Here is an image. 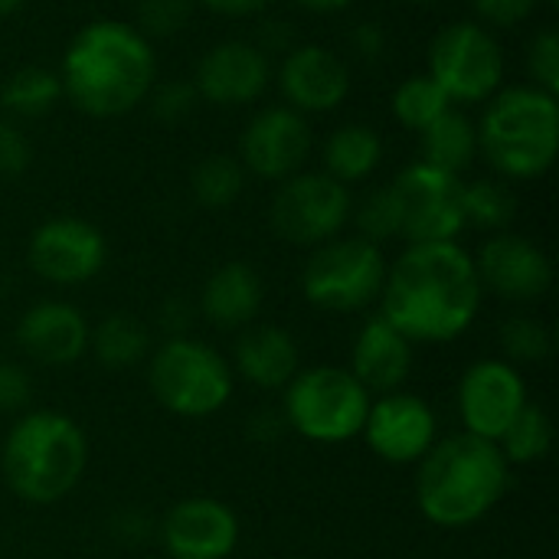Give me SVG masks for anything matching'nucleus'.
Masks as SVG:
<instances>
[{"label":"nucleus","instance_id":"7c9ffc66","mask_svg":"<svg viewBox=\"0 0 559 559\" xmlns=\"http://www.w3.org/2000/svg\"><path fill=\"white\" fill-rule=\"evenodd\" d=\"M452 108V102H449V95L436 85V79L429 75V72H423V75H409V79H403L396 88H393V95H390V111H393V118L403 124V128H409V131H426L442 111H449Z\"/></svg>","mask_w":559,"mask_h":559},{"label":"nucleus","instance_id":"79ce46f5","mask_svg":"<svg viewBox=\"0 0 559 559\" xmlns=\"http://www.w3.org/2000/svg\"><path fill=\"white\" fill-rule=\"evenodd\" d=\"M190 318H193V308L183 298H167L160 305V324H164V331H170V337H183Z\"/></svg>","mask_w":559,"mask_h":559},{"label":"nucleus","instance_id":"c9c22d12","mask_svg":"<svg viewBox=\"0 0 559 559\" xmlns=\"http://www.w3.org/2000/svg\"><path fill=\"white\" fill-rule=\"evenodd\" d=\"M527 72L531 85L557 95L559 92V33L557 29H540L527 43Z\"/></svg>","mask_w":559,"mask_h":559},{"label":"nucleus","instance_id":"c03bdc74","mask_svg":"<svg viewBox=\"0 0 559 559\" xmlns=\"http://www.w3.org/2000/svg\"><path fill=\"white\" fill-rule=\"evenodd\" d=\"M301 10H308V13H341V10H347L354 0H295Z\"/></svg>","mask_w":559,"mask_h":559},{"label":"nucleus","instance_id":"c756f323","mask_svg":"<svg viewBox=\"0 0 559 559\" xmlns=\"http://www.w3.org/2000/svg\"><path fill=\"white\" fill-rule=\"evenodd\" d=\"M498 449L508 465H534L544 462L554 449V423L544 406L527 403L518 419L508 426V432L498 439Z\"/></svg>","mask_w":559,"mask_h":559},{"label":"nucleus","instance_id":"37998d69","mask_svg":"<svg viewBox=\"0 0 559 559\" xmlns=\"http://www.w3.org/2000/svg\"><path fill=\"white\" fill-rule=\"evenodd\" d=\"M197 3H203L206 10L219 16H255V13H265L275 0H197Z\"/></svg>","mask_w":559,"mask_h":559},{"label":"nucleus","instance_id":"f704fd0d","mask_svg":"<svg viewBox=\"0 0 559 559\" xmlns=\"http://www.w3.org/2000/svg\"><path fill=\"white\" fill-rule=\"evenodd\" d=\"M144 102L151 105V115H154L160 124H180V121H187V118L197 111L200 95H197L193 82H187V79H170V82H164V85H151V92H147Z\"/></svg>","mask_w":559,"mask_h":559},{"label":"nucleus","instance_id":"9d476101","mask_svg":"<svg viewBox=\"0 0 559 559\" xmlns=\"http://www.w3.org/2000/svg\"><path fill=\"white\" fill-rule=\"evenodd\" d=\"M350 187L328 177L324 170H298L295 177L278 183L269 206V223L278 239L314 249L337 239L350 223Z\"/></svg>","mask_w":559,"mask_h":559},{"label":"nucleus","instance_id":"39448f33","mask_svg":"<svg viewBox=\"0 0 559 559\" xmlns=\"http://www.w3.org/2000/svg\"><path fill=\"white\" fill-rule=\"evenodd\" d=\"M478 128V154L508 180L544 177L559 151L557 95L537 85H511L485 102Z\"/></svg>","mask_w":559,"mask_h":559},{"label":"nucleus","instance_id":"20e7f679","mask_svg":"<svg viewBox=\"0 0 559 559\" xmlns=\"http://www.w3.org/2000/svg\"><path fill=\"white\" fill-rule=\"evenodd\" d=\"M0 468L7 488L20 501L49 508L82 481L88 468V439L66 413L33 409L7 432Z\"/></svg>","mask_w":559,"mask_h":559},{"label":"nucleus","instance_id":"a18cd8bd","mask_svg":"<svg viewBox=\"0 0 559 559\" xmlns=\"http://www.w3.org/2000/svg\"><path fill=\"white\" fill-rule=\"evenodd\" d=\"M26 0H0V20H7V16H13L20 7H23Z\"/></svg>","mask_w":559,"mask_h":559},{"label":"nucleus","instance_id":"ea45409f","mask_svg":"<svg viewBox=\"0 0 559 559\" xmlns=\"http://www.w3.org/2000/svg\"><path fill=\"white\" fill-rule=\"evenodd\" d=\"M350 46H354V52H357L364 62H380V59H386L390 36H386L383 23H377V20H360V23L350 29Z\"/></svg>","mask_w":559,"mask_h":559},{"label":"nucleus","instance_id":"49530a36","mask_svg":"<svg viewBox=\"0 0 559 559\" xmlns=\"http://www.w3.org/2000/svg\"><path fill=\"white\" fill-rule=\"evenodd\" d=\"M406 3H413V7H429V3H439V0H406Z\"/></svg>","mask_w":559,"mask_h":559},{"label":"nucleus","instance_id":"0eeeda50","mask_svg":"<svg viewBox=\"0 0 559 559\" xmlns=\"http://www.w3.org/2000/svg\"><path fill=\"white\" fill-rule=\"evenodd\" d=\"M373 396L344 367L298 370L285 386L282 419L301 439L318 445H341L364 432Z\"/></svg>","mask_w":559,"mask_h":559},{"label":"nucleus","instance_id":"a878e982","mask_svg":"<svg viewBox=\"0 0 559 559\" xmlns=\"http://www.w3.org/2000/svg\"><path fill=\"white\" fill-rule=\"evenodd\" d=\"M62 102V82L56 69L20 66L0 85V108L10 118H43Z\"/></svg>","mask_w":559,"mask_h":559},{"label":"nucleus","instance_id":"dca6fc26","mask_svg":"<svg viewBox=\"0 0 559 559\" xmlns=\"http://www.w3.org/2000/svg\"><path fill=\"white\" fill-rule=\"evenodd\" d=\"M360 436L377 459L390 465H416L436 445L439 423L423 396L396 390L370 403Z\"/></svg>","mask_w":559,"mask_h":559},{"label":"nucleus","instance_id":"6e6552de","mask_svg":"<svg viewBox=\"0 0 559 559\" xmlns=\"http://www.w3.org/2000/svg\"><path fill=\"white\" fill-rule=\"evenodd\" d=\"M386 259L380 246L360 236H337L314 246L301 272L305 298L331 314H354L380 301Z\"/></svg>","mask_w":559,"mask_h":559},{"label":"nucleus","instance_id":"a211bd4d","mask_svg":"<svg viewBox=\"0 0 559 559\" xmlns=\"http://www.w3.org/2000/svg\"><path fill=\"white\" fill-rule=\"evenodd\" d=\"M481 288L495 292L504 301H540L554 285L550 255L527 236L518 233H495L478 259H475Z\"/></svg>","mask_w":559,"mask_h":559},{"label":"nucleus","instance_id":"72a5a7b5","mask_svg":"<svg viewBox=\"0 0 559 559\" xmlns=\"http://www.w3.org/2000/svg\"><path fill=\"white\" fill-rule=\"evenodd\" d=\"M197 0H138L134 3V29L151 36H177L187 29Z\"/></svg>","mask_w":559,"mask_h":559},{"label":"nucleus","instance_id":"f257e3e1","mask_svg":"<svg viewBox=\"0 0 559 559\" xmlns=\"http://www.w3.org/2000/svg\"><path fill=\"white\" fill-rule=\"evenodd\" d=\"M475 255L459 242H416L393 265L380 292V314L413 344H449L481 311Z\"/></svg>","mask_w":559,"mask_h":559},{"label":"nucleus","instance_id":"58836bf2","mask_svg":"<svg viewBox=\"0 0 559 559\" xmlns=\"http://www.w3.org/2000/svg\"><path fill=\"white\" fill-rule=\"evenodd\" d=\"M29 400H33L29 373L13 360H0V413H23Z\"/></svg>","mask_w":559,"mask_h":559},{"label":"nucleus","instance_id":"e433bc0d","mask_svg":"<svg viewBox=\"0 0 559 559\" xmlns=\"http://www.w3.org/2000/svg\"><path fill=\"white\" fill-rule=\"evenodd\" d=\"M33 164V147H29V138L10 121V118H0V177H20L26 174Z\"/></svg>","mask_w":559,"mask_h":559},{"label":"nucleus","instance_id":"423d86ee","mask_svg":"<svg viewBox=\"0 0 559 559\" xmlns=\"http://www.w3.org/2000/svg\"><path fill=\"white\" fill-rule=\"evenodd\" d=\"M154 400L180 419H206L233 396V367L226 357L197 337H167L147 364Z\"/></svg>","mask_w":559,"mask_h":559},{"label":"nucleus","instance_id":"f8f14e48","mask_svg":"<svg viewBox=\"0 0 559 559\" xmlns=\"http://www.w3.org/2000/svg\"><path fill=\"white\" fill-rule=\"evenodd\" d=\"M108 259L105 236L98 226L79 216H52L43 226L33 229L29 246H26V262L29 269L62 288H75L92 282Z\"/></svg>","mask_w":559,"mask_h":559},{"label":"nucleus","instance_id":"473e14b6","mask_svg":"<svg viewBox=\"0 0 559 559\" xmlns=\"http://www.w3.org/2000/svg\"><path fill=\"white\" fill-rule=\"evenodd\" d=\"M357 219V229H360V239L380 246V242H390L400 236V210H396V200H393V190L390 183L367 193L364 203L350 213Z\"/></svg>","mask_w":559,"mask_h":559},{"label":"nucleus","instance_id":"b1692460","mask_svg":"<svg viewBox=\"0 0 559 559\" xmlns=\"http://www.w3.org/2000/svg\"><path fill=\"white\" fill-rule=\"evenodd\" d=\"M383 160V138L364 121H350L331 131L324 141V174L344 187L367 180Z\"/></svg>","mask_w":559,"mask_h":559},{"label":"nucleus","instance_id":"412c9836","mask_svg":"<svg viewBox=\"0 0 559 559\" xmlns=\"http://www.w3.org/2000/svg\"><path fill=\"white\" fill-rule=\"evenodd\" d=\"M413 370V341L403 337L383 314H373L350 350V373L373 396H386L403 390Z\"/></svg>","mask_w":559,"mask_h":559},{"label":"nucleus","instance_id":"4be33fe9","mask_svg":"<svg viewBox=\"0 0 559 559\" xmlns=\"http://www.w3.org/2000/svg\"><path fill=\"white\" fill-rule=\"evenodd\" d=\"M233 360H236V373L259 390H285L301 370L298 341L278 324L242 328Z\"/></svg>","mask_w":559,"mask_h":559},{"label":"nucleus","instance_id":"de8ad7c7","mask_svg":"<svg viewBox=\"0 0 559 559\" xmlns=\"http://www.w3.org/2000/svg\"><path fill=\"white\" fill-rule=\"evenodd\" d=\"M547 3H550V7H557V3H559V0H547Z\"/></svg>","mask_w":559,"mask_h":559},{"label":"nucleus","instance_id":"f3484780","mask_svg":"<svg viewBox=\"0 0 559 559\" xmlns=\"http://www.w3.org/2000/svg\"><path fill=\"white\" fill-rule=\"evenodd\" d=\"M278 92L288 108L301 115L337 111L350 95L347 62L318 43H295L278 66Z\"/></svg>","mask_w":559,"mask_h":559},{"label":"nucleus","instance_id":"2f4dec72","mask_svg":"<svg viewBox=\"0 0 559 559\" xmlns=\"http://www.w3.org/2000/svg\"><path fill=\"white\" fill-rule=\"evenodd\" d=\"M501 350L508 364H544L554 350V334L544 321L531 314L508 318L498 331Z\"/></svg>","mask_w":559,"mask_h":559},{"label":"nucleus","instance_id":"cd10ccee","mask_svg":"<svg viewBox=\"0 0 559 559\" xmlns=\"http://www.w3.org/2000/svg\"><path fill=\"white\" fill-rule=\"evenodd\" d=\"M462 210H465V229H481V233H508V226L518 216V197L511 193L508 183L495 177H481L465 183L462 193Z\"/></svg>","mask_w":559,"mask_h":559},{"label":"nucleus","instance_id":"4c0bfd02","mask_svg":"<svg viewBox=\"0 0 559 559\" xmlns=\"http://www.w3.org/2000/svg\"><path fill=\"white\" fill-rule=\"evenodd\" d=\"M472 7L481 16V23L514 29V26H521V23H527L534 16L540 0H472Z\"/></svg>","mask_w":559,"mask_h":559},{"label":"nucleus","instance_id":"393cba45","mask_svg":"<svg viewBox=\"0 0 559 559\" xmlns=\"http://www.w3.org/2000/svg\"><path fill=\"white\" fill-rule=\"evenodd\" d=\"M419 154H423V164L462 177V170H468L478 157L475 121L452 105L426 131H419Z\"/></svg>","mask_w":559,"mask_h":559},{"label":"nucleus","instance_id":"a19ab883","mask_svg":"<svg viewBox=\"0 0 559 559\" xmlns=\"http://www.w3.org/2000/svg\"><path fill=\"white\" fill-rule=\"evenodd\" d=\"M265 56H272V52H288L292 46H295V29H292V23L288 20H262V26H259V36L252 39Z\"/></svg>","mask_w":559,"mask_h":559},{"label":"nucleus","instance_id":"7ed1b4c3","mask_svg":"<svg viewBox=\"0 0 559 559\" xmlns=\"http://www.w3.org/2000/svg\"><path fill=\"white\" fill-rule=\"evenodd\" d=\"M416 465V504L429 524L445 531L478 524L511 488V465L501 449L468 432L436 439Z\"/></svg>","mask_w":559,"mask_h":559},{"label":"nucleus","instance_id":"6ab92c4d","mask_svg":"<svg viewBox=\"0 0 559 559\" xmlns=\"http://www.w3.org/2000/svg\"><path fill=\"white\" fill-rule=\"evenodd\" d=\"M160 544L170 559H229L239 547V518L216 498H187L160 521Z\"/></svg>","mask_w":559,"mask_h":559},{"label":"nucleus","instance_id":"aec40b11","mask_svg":"<svg viewBox=\"0 0 559 559\" xmlns=\"http://www.w3.org/2000/svg\"><path fill=\"white\" fill-rule=\"evenodd\" d=\"M88 321L69 301H36L16 324L20 350L43 367H69L88 350Z\"/></svg>","mask_w":559,"mask_h":559},{"label":"nucleus","instance_id":"4468645a","mask_svg":"<svg viewBox=\"0 0 559 559\" xmlns=\"http://www.w3.org/2000/svg\"><path fill=\"white\" fill-rule=\"evenodd\" d=\"M527 403V383L508 360H478L459 383V416L465 432L495 445Z\"/></svg>","mask_w":559,"mask_h":559},{"label":"nucleus","instance_id":"bb28decb","mask_svg":"<svg viewBox=\"0 0 559 559\" xmlns=\"http://www.w3.org/2000/svg\"><path fill=\"white\" fill-rule=\"evenodd\" d=\"M88 347L105 370H131L151 357V334L131 314H108L88 334Z\"/></svg>","mask_w":559,"mask_h":559},{"label":"nucleus","instance_id":"1a4fd4ad","mask_svg":"<svg viewBox=\"0 0 559 559\" xmlns=\"http://www.w3.org/2000/svg\"><path fill=\"white\" fill-rule=\"evenodd\" d=\"M429 75L452 105H481L504 85V49L478 20H459L436 33Z\"/></svg>","mask_w":559,"mask_h":559},{"label":"nucleus","instance_id":"f03ea898","mask_svg":"<svg viewBox=\"0 0 559 559\" xmlns=\"http://www.w3.org/2000/svg\"><path fill=\"white\" fill-rule=\"evenodd\" d=\"M157 75V56L134 23L92 20L66 46L59 82L69 98L88 118H118L134 111Z\"/></svg>","mask_w":559,"mask_h":559},{"label":"nucleus","instance_id":"9b49d317","mask_svg":"<svg viewBox=\"0 0 559 559\" xmlns=\"http://www.w3.org/2000/svg\"><path fill=\"white\" fill-rule=\"evenodd\" d=\"M390 190L400 210V236L409 246L455 242L465 233V180L459 174L416 160L393 177Z\"/></svg>","mask_w":559,"mask_h":559},{"label":"nucleus","instance_id":"5701e85b","mask_svg":"<svg viewBox=\"0 0 559 559\" xmlns=\"http://www.w3.org/2000/svg\"><path fill=\"white\" fill-rule=\"evenodd\" d=\"M262 308V278L246 262H226L210 272L200 292V314L219 331H242Z\"/></svg>","mask_w":559,"mask_h":559},{"label":"nucleus","instance_id":"ddd939ff","mask_svg":"<svg viewBox=\"0 0 559 559\" xmlns=\"http://www.w3.org/2000/svg\"><path fill=\"white\" fill-rule=\"evenodd\" d=\"M311 124L288 105H269L255 111L239 134V164L262 180H288L311 157Z\"/></svg>","mask_w":559,"mask_h":559},{"label":"nucleus","instance_id":"2eb2a0df","mask_svg":"<svg viewBox=\"0 0 559 559\" xmlns=\"http://www.w3.org/2000/svg\"><path fill=\"white\" fill-rule=\"evenodd\" d=\"M190 82L200 102L219 108H242L269 92L272 59L252 39H223L200 56Z\"/></svg>","mask_w":559,"mask_h":559},{"label":"nucleus","instance_id":"c85d7f7f","mask_svg":"<svg viewBox=\"0 0 559 559\" xmlns=\"http://www.w3.org/2000/svg\"><path fill=\"white\" fill-rule=\"evenodd\" d=\"M246 190V167L233 154H210L190 174V193L206 210H229Z\"/></svg>","mask_w":559,"mask_h":559}]
</instances>
